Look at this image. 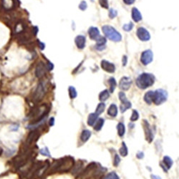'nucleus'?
I'll list each match as a JSON object with an SVG mask.
<instances>
[{
    "label": "nucleus",
    "mask_w": 179,
    "mask_h": 179,
    "mask_svg": "<svg viewBox=\"0 0 179 179\" xmlns=\"http://www.w3.org/2000/svg\"><path fill=\"white\" fill-rule=\"evenodd\" d=\"M74 166V159L71 157H66L64 158L57 160L51 166L50 173H57V172H65L69 171Z\"/></svg>",
    "instance_id": "1"
},
{
    "label": "nucleus",
    "mask_w": 179,
    "mask_h": 179,
    "mask_svg": "<svg viewBox=\"0 0 179 179\" xmlns=\"http://www.w3.org/2000/svg\"><path fill=\"white\" fill-rule=\"evenodd\" d=\"M155 82V77L150 73H142L136 80V85L140 89H146Z\"/></svg>",
    "instance_id": "2"
},
{
    "label": "nucleus",
    "mask_w": 179,
    "mask_h": 179,
    "mask_svg": "<svg viewBox=\"0 0 179 179\" xmlns=\"http://www.w3.org/2000/svg\"><path fill=\"white\" fill-rule=\"evenodd\" d=\"M103 32L106 37L113 42H120L122 40V36L115 28L109 25H104L103 27Z\"/></svg>",
    "instance_id": "3"
},
{
    "label": "nucleus",
    "mask_w": 179,
    "mask_h": 179,
    "mask_svg": "<svg viewBox=\"0 0 179 179\" xmlns=\"http://www.w3.org/2000/svg\"><path fill=\"white\" fill-rule=\"evenodd\" d=\"M47 91V86L46 83L45 82H40L38 84L36 90L34 95H33V100L36 103L40 102L43 99L44 96L45 95Z\"/></svg>",
    "instance_id": "4"
},
{
    "label": "nucleus",
    "mask_w": 179,
    "mask_h": 179,
    "mask_svg": "<svg viewBox=\"0 0 179 179\" xmlns=\"http://www.w3.org/2000/svg\"><path fill=\"white\" fill-rule=\"evenodd\" d=\"M168 93L166 90L163 89H158L157 90L153 91V103L156 105H159L163 104L167 101Z\"/></svg>",
    "instance_id": "5"
},
{
    "label": "nucleus",
    "mask_w": 179,
    "mask_h": 179,
    "mask_svg": "<svg viewBox=\"0 0 179 179\" xmlns=\"http://www.w3.org/2000/svg\"><path fill=\"white\" fill-rule=\"evenodd\" d=\"M153 59V54L150 50H145L140 56V62L143 63L144 65L150 64Z\"/></svg>",
    "instance_id": "6"
},
{
    "label": "nucleus",
    "mask_w": 179,
    "mask_h": 179,
    "mask_svg": "<svg viewBox=\"0 0 179 179\" xmlns=\"http://www.w3.org/2000/svg\"><path fill=\"white\" fill-rule=\"evenodd\" d=\"M137 36L141 41L146 42L150 39V34L149 32L144 27H139L137 29Z\"/></svg>",
    "instance_id": "7"
},
{
    "label": "nucleus",
    "mask_w": 179,
    "mask_h": 179,
    "mask_svg": "<svg viewBox=\"0 0 179 179\" xmlns=\"http://www.w3.org/2000/svg\"><path fill=\"white\" fill-rule=\"evenodd\" d=\"M143 129L145 131L146 140L149 143H151L153 140V133L152 130L150 128V124L146 120H143Z\"/></svg>",
    "instance_id": "8"
},
{
    "label": "nucleus",
    "mask_w": 179,
    "mask_h": 179,
    "mask_svg": "<svg viewBox=\"0 0 179 179\" xmlns=\"http://www.w3.org/2000/svg\"><path fill=\"white\" fill-rule=\"evenodd\" d=\"M47 70V66L43 62H38L36 69H35V75H36L37 78H41L42 77H43L46 73Z\"/></svg>",
    "instance_id": "9"
},
{
    "label": "nucleus",
    "mask_w": 179,
    "mask_h": 179,
    "mask_svg": "<svg viewBox=\"0 0 179 179\" xmlns=\"http://www.w3.org/2000/svg\"><path fill=\"white\" fill-rule=\"evenodd\" d=\"M132 85V80L128 77H123L121 78L120 83H119V87L122 90H128L131 87Z\"/></svg>",
    "instance_id": "10"
},
{
    "label": "nucleus",
    "mask_w": 179,
    "mask_h": 179,
    "mask_svg": "<svg viewBox=\"0 0 179 179\" xmlns=\"http://www.w3.org/2000/svg\"><path fill=\"white\" fill-rule=\"evenodd\" d=\"M101 67L105 71L109 73H113L115 71V66L113 63L108 62L107 60H103L101 62Z\"/></svg>",
    "instance_id": "11"
},
{
    "label": "nucleus",
    "mask_w": 179,
    "mask_h": 179,
    "mask_svg": "<svg viewBox=\"0 0 179 179\" xmlns=\"http://www.w3.org/2000/svg\"><path fill=\"white\" fill-rule=\"evenodd\" d=\"M40 131L38 130H34V131H32L29 133V136H28L27 138V142H26V144L27 145H31L32 143H34V141H36L40 137Z\"/></svg>",
    "instance_id": "12"
},
{
    "label": "nucleus",
    "mask_w": 179,
    "mask_h": 179,
    "mask_svg": "<svg viewBox=\"0 0 179 179\" xmlns=\"http://www.w3.org/2000/svg\"><path fill=\"white\" fill-rule=\"evenodd\" d=\"M88 34L90 39L93 40H97L98 38L101 37V35H100L99 29H98L97 27H90L88 30Z\"/></svg>",
    "instance_id": "13"
},
{
    "label": "nucleus",
    "mask_w": 179,
    "mask_h": 179,
    "mask_svg": "<svg viewBox=\"0 0 179 179\" xmlns=\"http://www.w3.org/2000/svg\"><path fill=\"white\" fill-rule=\"evenodd\" d=\"M75 44H76L77 47L78 49H83L85 47V43H86V39L85 37L83 35H78L75 38Z\"/></svg>",
    "instance_id": "14"
},
{
    "label": "nucleus",
    "mask_w": 179,
    "mask_h": 179,
    "mask_svg": "<svg viewBox=\"0 0 179 179\" xmlns=\"http://www.w3.org/2000/svg\"><path fill=\"white\" fill-rule=\"evenodd\" d=\"M105 44H106V39L103 37H100L97 40L95 48L98 50H103L105 48Z\"/></svg>",
    "instance_id": "15"
},
{
    "label": "nucleus",
    "mask_w": 179,
    "mask_h": 179,
    "mask_svg": "<svg viewBox=\"0 0 179 179\" xmlns=\"http://www.w3.org/2000/svg\"><path fill=\"white\" fill-rule=\"evenodd\" d=\"M132 18L136 22H140L142 20V15L138 9L133 7L132 9Z\"/></svg>",
    "instance_id": "16"
},
{
    "label": "nucleus",
    "mask_w": 179,
    "mask_h": 179,
    "mask_svg": "<svg viewBox=\"0 0 179 179\" xmlns=\"http://www.w3.org/2000/svg\"><path fill=\"white\" fill-rule=\"evenodd\" d=\"M108 115H110V117H116L117 115V107L116 106V105L115 104H112L110 105V106L109 107L108 110Z\"/></svg>",
    "instance_id": "17"
},
{
    "label": "nucleus",
    "mask_w": 179,
    "mask_h": 179,
    "mask_svg": "<svg viewBox=\"0 0 179 179\" xmlns=\"http://www.w3.org/2000/svg\"><path fill=\"white\" fill-rule=\"evenodd\" d=\"M163 161H164L165 168H166L167 171L168 169H170V168L172 167V166H173V161H172V159L170 157H168V156H164Z\"/></svg>",
    "instance_id": "18"
},
{
    "label": "nucleus",
    "mask_w": 179,
    "mask_h": 179,
    "mask_svg": "<svg viewBox=\"0 0 179 179\" xmlns=\"http://www.w3.org/2000/svg\"><path fill=\"white\" fill-rule=\"evenodd\" d=\"M153 91H148L145 94L144 101L148 105H150L153 103Z\"/></svg>",
    "instance_id": "19"
},
{
    "label": "nucleus",
    "mask_w": 179,
    "mask_h": 179,
    "mask_svg": "<svg viewBox=\"0 0 179 179\" xmlns=\"http://www.w3.org/2000/svg\"><path fill=\"white\" fill-rule=\"evenodd\" d=\"M91 136V132L88 130H84L83 131H82L81 133V136H80V139L82 142H85L87 141V140H89V138H90Z\"/></svg>",
    "instance_id": "20"
},
{
    "label": "nucleus",
    "mask_w": 179,
    "mask_h": 179,
    "mask_svg": "<svg viewBox=\"0 0 179 179\" xmlns=\"http://www.w3.org/2000/svg\"><path fill=\"white\" fill-rule=\"evenodd\" d=\"M98 116V115L95 113L90 114L88 116V119H87V124L90 126L93 125L95 123L96 120H97Z\"/></svg>",
    "instance_id": "21"
},
{
    "label": "nucleus",
    "mask_w": 179,
    "mask_h": 179,
    "mask_svg": "<svg viewBox=\"0 0 179 179\" xmlns=\"http://www.w3.org/2000/svg\"><path fill=\"white\" fill-rule=\"evenodd\" d=\"M117 133L120 137H123L125 133V125L123 123H119L117 126Z\"/></svg>",
    "instance_id": "22"
},
{
    "label": "nucleus",
    "mask_w": 179,
    "mask_h": 179,
    "mask_svg": "<svg viewBox=\"0 0 179 179\" xmlns=\"http://www.w3.org/2000/svg\"><path fill=\"white\" fill-rule=\"evenodd\" d=\"M110 96V94H109V92H108L107 90H105L102 91V92L100 93V95H99V99L100 101H105L106 100L108 99V98H109Z\"/></svg>",
    "instance_id": "23"
},
{
    "label": "nucleus",
    "mask_w": 179,
    "mask_h": 179,
    "mask_svg": "<svg viewBox=\"0 0 179 179\" xmlns=\"http://www.w3.org/2000/svg\"><path fill=\"white\" fill-rule=\"evenodd\" d=\"M104 123H105V120L103 118L98 119V120H97V122H95V125L94 129L97 131H101V130L102 129V128H103V125H104Z\"/></svg>",
    "instance_id": "24"
},
{
    "label": "nucleus",
    "mask_w": 179,
    "mask_h": 179,
    "mask_svg": "<svg viewBox=\"0 0 179 179\" xmlns=\"http://www.w3.org/2000/svg\"><path fill=\"white\" fill-rule=\"evenodd\" d=\"M108 83L110 85V92H113L117 85L116 80L114 78H110L108 80Z\"/></svg>",
    "instance_id": "25"
},
{
    "label": "nucleus",
    "mask_w": 179,
    "mask_h": 179,
    "mask_svg": "<svg viewBox=\"0 0 179 179\" xmlns=\"http://www.w3.org/2000/svg\"><path fill=\"white\" fill-rule=\"evenodd\" d=\"M105 109V104L104 103H101L98 105L97 108H96V110H95V113L97 114L98 115H100L101 113H103L104 112V110Z\"/></svg>",
    "instance_id": "26"
},
{
    "label": "nucleus",
    "mask_w": 179,
    "mask_h": 179,
    "mask_svg": "<svg viewBox=\"0 0 179 179\" xmlns=\"http://www.w3.org/2000/svg\"><path fill=\"white\" fill-rule=\"evenodd\" d=\"M119 153L122 156H126L128 153V150L127 145H125V142H123L122 143V146L119 150Z\"/></svg>",
    "instance_id": "27"
},
{
    "label": "nucleus",
    "mask_w": 179,
    "mask_h": 179,
    "mask_svg": "<svg viewBox=\"0 0 179 179\" xmlns=\"http://www.w3.org/2000/svg\"><path fill=\"white\" fill-rule=\"evenodd\" d=\"M131 106H132V105H131V102H129V101H128L127 103H121L120 107V110L121 113H124V112L126 111L128 109L131 108Z\"/></svg>",
    "instance_id": "28"
},
{
    "label": "nucleus",
    "mask_w": 179,
    "mask_h": 179,
    "mask_svg": "<svg viewBox=\"0 0 179 179\" xmlns=\"http://www.w3.org/2000/svg\"><path fill=\"white\" fill-rule=\"evenodd\" d=\"M68 91H69V95L71 99H74V98H76L77 95H78L76 89H75L74 87H73V86H70Z\"/></svg>",
    "instance_id": "29"
},
{
    "label": "nucleus",
    "mask_w": 179,
    "mask_h": 179,
    "mask_svg": "<svg viewBox=\"0 0 179 179\" xmlns=\"http://www.w3.org/2000/svg\"><path fill=\"white\" fill-rule=\"evenodd\" d=\"M103 179H120V178H119V176L117 175L116 173L111 172V173H108Z\"/></svg>",
    "instance_id": "30"
},
{
    "label": "nucleus",
    "mask_w": 179,
    "mask_h": 179,
    "mask_svg": "<svg viewBox=\"0 0 179 179\" xmlns=\"http://www.w3.org/2000/svg\"><path fill=\"white\" fill-rule=\"evenodd\" d=\"M138 118H139V113H138V112L136 110H133L132 115H131V120L133 122V121H136Z\"/></svg>",
    "instance_id": "31"
},
{
    "label": "nucleus",
    "mask_w": 179,
    "mask_h": 179,
    "mask_svg": "<svg viewBox=\"0 0 179 179\" xmlns=\"http://www.w3.org/2000/svg\"><path fill=\"white\" fill-rule=\"evenodd\" d=\"M119 99H120V101H121V103H127V102L128 101L127 98H126L125 94L123 92H120V93H119Z\"/></svg>",
    "instance_id": "32"
},
{
    "label": "nucleus",
    "mask_w": 179,
    "mask_h": 179,
    "mask_svg": "<svg viewBox=\"0 0 179 179\" xmlns=\"http://www.w3.org/2000/svg\"><path fill=\"white\" fill-rule=\"evenodd\" d=\"M133 27H134V24H133L132 22H130V23H128V24H124L123 28V29L125 31L129 32V31L132 30Z\"/></svg>",
    "instance_id": "33"
},
{
    "label": "nucleus",
    "mask_w": 179,
    "mask_h": 179,
    "mask_svg": "<svg viewBox=\"0 0 179 179\" xmlns=\"http://www.w3.org/2000/svg\"><path fill=\"white\" fill-rule=\"evenodd\" d=\"M40 152V153L42 154V155H43L45 156H48V157H50V156H51L50 152H49V150L47 148L41 149Z\"/></svg>",
    "instance_id": "34"
},
{
    "label": "nucleus",
    "mask_w": 179,
    "mask_h": 179,
    "mask_svg": "<svg viewBox=\"0 0 179 179\" xmlns=\"http://www.w3.org/2000/svg\"><path fill=\"white\" fill-rule=\"evenodd\" d=\"M99 3L102 7L105 9L108 8V0H99Z\"/></svg>",
    "instance_id": "35"
},
{
    "label": "nucleus",
    "mask_w": 179,
    "mask_h": 179,
    "mask_svg": "<svg viewBox=\"0 0 179 179\" xmlns=\"http://www.w3.org/2000/svg\"><path fill=\"white\" fill-rule=\"evenodd\" d=\"M117 15V12L116 10H113V9H110L109 11V17L110 19H113L116 17Z\"/></svg>",
    "instance_id": "36"
},
{
    "label": "nucleus",
    "mask_w": 179,
    "mask_h": 179,
    "mask_svg": "<svg viewBox=\"0 0 179 179\" xmlns=\"http://www.w3.org/2000/svg\"><path fill=\"white\" fill-rule=\"evenodd\" d=\"M120 157H119V156L117 155V154H115V157H114V161H113L114 166H116L117 167V166L119 165V164H120Z\"/></svg>",
    "instance_id": "37"
},
{
    "label": "nucleus",
    "mask_w": 179,
    "mask_h": 179,
    "mask_svg": "<svg viewBox=\"0 0 179 179\" xmlns=\"http://www.w3.org/2000/svg\"><path fill=\"white\" fill-rule=\"evenodd\" d=\"M87 3H86V1H81L80 5H79V8H80L81 10H82V11L85 10L86 9H87Z\"/></svg>",
    "instance_id": "38"
},
{
    "label": "nucleus",
    "mask_w": 179,
    "mask_h": 179,
    "mask_svg": "<svg viewBox=\"0 0 179 179\" xmlns=\"http://www.w3.org/2000/svg\"><path fill=\"white\" fill-rule=\"evenodd\" d=\"M123 1L125 4L128 5H131V4H133V3L136 1V0H123Z\"/></svg>",
    "instance_id": "39"
},
{
    "label": "nucleus",
    "mask_w": 179,
    "mask_h": 179,
    "mask_svg": "<svg viewBox=\"0 0 179 179\" xmlns=\"http://www.w3.org/2000/svg\"><path fill=\"white\" fill-rule=\"evenodd\" d=\"M53 67H54L53 64H52V62H48V65H47V70H52V69H53Z\"/></svg>",
    "instance_id": "40"
},
{
    "label": "nucleus",
    "mask_w": 179,
    "mask_h": 179,
    "mask_svg": "<svg viewBox=\"0 0 179 179\" xmlns=\"http://www.w3.org/2000/svg\"><path fill=\"white\" fill-rule=\"evenodd\" d=\"M127 62H128L127 56H124L123 58V66L126 65V64H127Z\"/></svg>",
    "instance_id": "41"
},
{
    "label": "nucleus",
    "mask_w": 179,
    "mask_h": 179,
    "mask_svg": "<svg viewBox=\"0 0 179 179\" xmlns=\"http://www.w3.org/2000/svg\"><path fill=\"white\" fill-rule=\"evenodd\" d=\"M39 46H40V48L42 50H43L44 49H45V45L43 43H41V42H39Z\"/></svg>",
    "instance_id": "42"
},
{
    "label": "nucleus",
    "mask_w": 179,
    "mask_h": 179,
    "mask_svg": "<svg viewBox=\"0 0 179 179\" xmlns=\"http://www.w3.org/2000/svg\"><path fill=\"white\" fill-rule=\"evenodd\" d=\"M54 123H55V118H54V117H51L50 120V125H54Z\"/></svg>",
    "instance_id": "43"
},
{
    "label": "nucleus",
    "mask_w": 179,
    "mask_h": 179,
    "mask_svg": "<svg viewBox=\"0 0 179 179\" xmlns=\"http://www.w3.org/2000/svg\"><path fill=\"white\" fill-rule=\"evenodd\" d=\"M151 178L152 179H161V178L160 176H158L156 175H151Z\"/></svg>",
    "instance_id": "44"
},
{
    "label": "nucleus",
    "mask_w": 179,
    "mask_h": 179,
    "mask_svg": "<svg viewBox=\"0 0 179 179\" xmlns=\"http://www.w3.org/2000/svg\"><path fill=\"white\" fill-rule=\"evenodd\" d=\"M2 152H3L2 149H1V148H0V156L1 155V153H2Z\"/></svg>",
    "instance_id": "45"
}]
</instances>
